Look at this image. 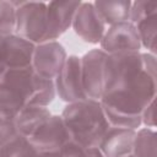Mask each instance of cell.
<instances>
[{
  "label": "cell",
  "mask_w": 157,
  "mask_h": 157,
  "mask_svg": "<svg viewBox=\"0 0 157 157\" xmlns=\"http://www.w3.org/2000/svg\"><path fill=\"white\" fill-rule=\"evenodd\" d=\"M157 93L156 55L147 52L107 54L99 99L110 125L137 130L141 114Z\"/></svg>",
  "instance_id": "6da1fadb"
},
{
  "label": "cell",
  "mask_w": 157,
  "mask_h": 157,
  "mask_svg": "<svg viewBox=\"0 0 157 157\" xmlns=\"http://www.w3.org/2000/svg\"><path fill=\"white\" fill-rule=\"evenodd\" d=\"M55 97L54 81L32 66L0 69V119H12L28 107H48Z\"/></svg>",
  "instance_id": "7a4b0ae2"
},
{
  "label": "cell",
  "mask_w": 157,
  "mask_h": 157,
  "mask_svg": "<svg viewBox=\"0 0 157 157\" xmlns=\"http://www.w3.org/2000/svg\"><path fill=\"white\" fill-rule=\"evenodd\" d=\"M60 115L71 141L86 148H98L110 126L99 101L83 99L67 103Z\"/></svg>",
  "instance_id": "3957f363"
},
{
  "label": "cell",
  "mask_w": 157,
  "mask_h": 157,
  "mask_svg": "<svg viewBox=\"0 0 157 157\" xmlns=\"http://www.w3.org/2000/svg\"><path fill=\"white\" fill-rule=\"evenodd\" d=\"M15 34L34 43L49 42L47 2L16 1Z\"/></svg>",
  "instance_id": "277c9868"
},
{
  "label": "cell",
  "mask_w": 157,
  "mask_h": 157,
  "mask_svg": "<svg viewBox=\"0 0 157 157\" xmlns=\"http://www.w3.org/2000/svg\"><path fill=\"white\" fill-rule=\"evenodd\" d=\"M140 38L141 48L156 55L157 49V2L137 0L131 1L130 17Z\"/></svg>",
  "instance_id": "5b68a950"
},
{
  "label": "cell",
  "mask_w": 157,
  "mask_h": 157,
  "mask_svg": "<svg viewBox=\"0 0 157 157\" xmlns=\"http://www.w3.org/2000/svg\"><path fill=\"white\" fill-rule=\"evenodd\" d=\"M27 140L37 153L60 152L71 141L60 114H52Z\"/></svg>",
  "instance_id": "8992f818"
},
{
  "label": "cell",
  "mask_w": 157,
  "mask_h": 157,
  "mask_svg": "<svg viewBox=\"0 0 157 157\" xmlns=\"http://www.w3.org/2000/svg\"><path fill=\"white\" fill-rule=\"evenodd\" d=\"M105 59L107 54L101 48L91 49L81 56V78L87 99L99 101L103 94Z\"/></svg>",
  "instance_id": "52a82bcc"
},
{
  "label": "cell",
  "mask_w": 157,
  "mask_h": 157,
  "mask_svg": "<svg viewBox=\"0 0 157 157\" xmlns=\"http://www.w3.org/2000/svg\"><path fill=\"white\" fill-rule=\"evenodd\" d=\"M55 94L66 104L87 99L81 78V56L67 55L63 67L54 78Z\"/></svg>",
  "instance_id": "ba28073f"
},
{
  "label": "cell",
  "mask_w": 157,
  "mask_h": 157,
  "mask_svg": "<svg viewBox=\"0 0 157 157\" xmlns=\"http://www.w3.org/2000/svg\"><path fill=\"white\" fill-rule=\"evenodd\" d=\"M66 58L67 53L59 40L44 42L34 45L31 66L40 77L54 81Z\"/></svg>",
  "instance_id": "9c48e42d"
},
{
  "label": "cell",
  "mask_w": 157,
  "mask_h": 157,
  "mask_svg": "<svg viewBox=\"0 0 157 157\" xmlns=\"http://www.w3.org/2000/svg\"><path fill=\"white\" fill-rule=\"evenodd\" d=\"M99 48L108 55L141 52V43L135 26L131 22H121L108 26Z\"/></svg>",
  "instance_id": "30bf717a"
},
{
  "label": "cell",
  "mask_w": 157,
  "mask_h": 157,
  "mask_svg": "<svg viewBox=\"0 0 157 157\" xmlns=\"http://www.w3.org/2000/svg\"><path fill=\"white\" fill-rule=\"evenodd\" d=\"M71 28L83 42L99 44L107 25L94 7L93 1H81L75 12Z\"/></svg>",
  "instance_id": "8fae6325"
},
{
  "label": "cell",
  "mask_w": 157,
  "mask_h": 157,
  "mask_svg": "<svg viewBox=\"0 0 157 157\" xmlns=\"http://www.w3.org/2000/svg\"><path fill=\"white\" fill-rule=\"evenodd\" d=\"M81 1H49L47 2L49 42L58 40L69 28Z\"/></svg>",
  "instance_id": "7c38bea8"
},
{
  "label": "cell",
  "mask_w": 157,
  "mask_h": 157,
  "mask_svg": "<svg viewBox=\"0 0 157 157\" xmlns=\"http://www.w3.org/2000/svg\"><path fill=\"white\" fill-rule=\"evenodd\" d=\"M34 43L17 36L10 34L4 38L1 67H31Z\"/></svg>",
  "instance_id": "4fadbf2b"
},
{
  "label": "cell",
  "mask_w": 157,
  "mask_h": 157,
  "mask_svg": "<svg viewBox=\"0 0 157 157\" xmlns=\"http://www.w3.org/2000/svg\"><path fill=\"white\" fill-rule=\"evenodd\" d=\"M136 130L110 125L102 137L98 150L103 157H126L131 155Z\"/></svg>",
  "instance_id": "5bb4252c"
},
{
  "label": "cell",
  "mask_w": 157,
  "mask_h": 157,
  "mask_svg": "<svg viewBox=\"0 0 157 157\" xmlns=\"http://www.w3.org/2000/svg\"><path fill=\"white\" fill-rule=\"evenodd\" d=\"M93 4L107 27L129 21L131 9V1L129 0H97Z\"/></svg>",
  "instance_id": "9a60e30c"
},
{
  "label": "cell",
  "mask_w": 157,
  "mask_h": 157,
  "mask_svg": "<svg viewBox=\"0 0 157 157\" xmlns=\"http://www.w3.org/2000/svg\"><path fill=\"white\" fill-rule=\"evenodd\" d=\"M132 157H157V134L151 128H139L135 132Z\"/></svg>",
  "instance_id": "2e32d148"
},
{
  "label": "cell",
  "mask_w": 157,
  "mask_h": 157,
  "mask_svg": "<svg viewBox=\"0 0 157 157\" xmlns=\"http://www.w3.org/2000/svg\"><path fill=\"white\" fill-rule=\"evenodd\" d=\"M37 151L25 136H16L0 146V157H36Z\"/></svg>",
  "instance_id": "e0dca14e"
},
{
  "label": "cell",
  "mask_w": 157,
  "mask_h": 157,
  "mask_svg": "<svg viewBox=\"0 0 157 157\" xmlns=\"http://www.w3.org/2000/svg\"><path fill=\"white\" fill-rule=\"evenodd\" d=\"M16 1H0V36L15 33Z\"/></svg>",
  "instance_id": "ac0fdd59"
},
{
  "label": "cell",
  "mask_w": 157,
  "mask_h": 157,
  "mask_svg": "<svg viewBox=\"0 0 157 157\" xmlns=\"http://www.w3.org/2000/svg\"><path fill=\"white\" fill-rule=\"evenodd\" d=\"M63 157H103L98 148H86L70 141L61 151Z\"/></svg>",
  "instance_id": "d6986e66"
},
{
  "label": "cell",
  "mask_w": 157,
  "mask_h": 157,
  "mask_svg": "<svg viewBox=\"0 0 157 157\" xmlns=\"http://www.w3.org/2000/svg\"><path fill=\"white\" fill-rule=\"evenodd\" d=\"M16 136L20 135L13 119H0V146Z\"/></svg>",
  "instance_id": "ffe728a7"
},
{
  "label": "cell",
  "mask_w": 157,
  "mask_h": 157,
  "mask_svg": "<svg viewBox=\"0 0 157 157\" xmlns=\"http://www.w3.org/2000/svg\"><path fill=\"white\" fill-rule=\"evenodd\" d=\"M155 105H156V101L151 102L142 112L141 114V126L144 125L145 128H151L155 129L156 128V119H155Z\"/></svg>",
  "instance_id": "44dd1931"
},
{
  "label": "cell",
  "mask_w": 157,
  "mask_h": 157,
  "mask_svg": "<svg viewBox=\"0 0 157 157\" xmlns=\"http://www.w3.org/2000/svg\"><path fill=\"white\" fill-rule=\"evenodd\" d=\"M36 157H63L61 152H43V153H37Z\"/></svg>",
  "instance_id": "7402d4cb"
},
{
  "label": "cell",
  "mask_w": 157,
  "mask_h": 157,
  "mask_svg": "<svg viewBox=\"0 0 157 157\" xmlns=\"http://www.w3.org/2000/svg\"><path fill=\"white\" fill-rule=\"evenodd\" d=\"M6 36H0V63H1V58H2V43H4V38Z\"/></svg>",
  "instance_id": "603a6c76"
},
{
  "label": "cell",
  "mask_w": 157,
  "mask_h": 157,
  "mask_svg": "<svg viewBox=\"0 0 157 157\" xmlns=\"http://www.w3.org/2000/svg\"><path fill=\"white\" fill-rule=\"evenodd\" d=\"M126 157H132V156H131V155H130V156H126Z\"/></svg>",
  "instance_id": "cb8c5ba5"
}]
</instances>
